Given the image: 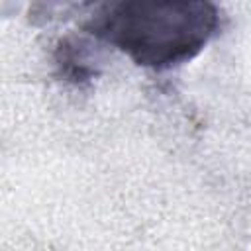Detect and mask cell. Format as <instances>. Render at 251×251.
<instances>
[{
  "label": "cell",
  "mask_w": 251,
  "mask_h": 251,
  "mask_svg": "<svg viewBox=\"0 0 251 251\" xmlns=\"http://www.w3.org/2000/svg\"><path fill=\"white\" fill-rule=\"evenodd\" d=\"M210 2L124 0L102 4L84 31L126 53L135 65L171 69L194 59L218 29Z\"/></svg>",
  "instance_id": "obj_1"
}]
</instances>
